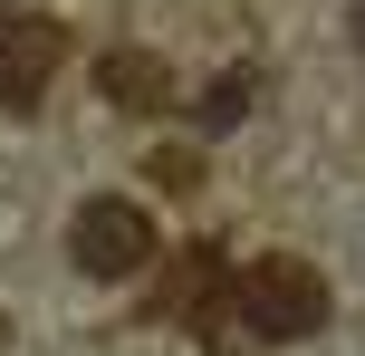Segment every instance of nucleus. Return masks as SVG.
<instances>
[{"label":"nucleus","mask_w":365,"mask_h":356,"mask_svg":"<svg viewBox=\"0 0 365 356\" xmlns=\"http://www.w3.org/2000/svg\"><path fill=\"white\" fill-rule=\"evenodd\" d=\"M96 87L115 96V106H173V77H164V58H145V49H115L106 68H96Z\"/></svg>","instance_id":"4"},{"label":"nucleus","mask_w":365,"mask_h":356,"mask_svg":"<svg viewBox=\"0 0 365 356\" xmlns=\"http://www.w3.org/2000/svg\"><path fill=\"white\" fill-rule=\"evenodd\" d=\"M192 116H202V135H231V126H240V116H250V68H231V77H221V87H212V96H202V106H192Z\"/></svg>","instance_id":"5"},{"label":"nucleus","mask_w":365,"mask_h":356,"mask_svg":"<svg viewBox=\"0 0 365 356\" xmlns=\"http://www.w3.org/2000/svg\"><path fill=\"white\" fill-rule=\"evenodd\" d=\"M240 318L269 347L317 337V327H327V280H317L308 260H259V270H240Z\"/></svg>","instance_id":"1"},{"label":"nucleus","mask_w":365,"mask_h":356,"mask_svg":"<svg viewBox=\"0 0 365 356\" xmlns=\"http://www.w3.org/2000/svg\"><path fill=\"white\" fill-rule=\"evenodd\" d=\"M356 49H365V10H356Z\"/></svg>","instance_id":"6"},{"label":"nucleus","mask_w":365,"mask_h":356,"mask_svg":"<svg viewBox=\"0 0 365 356\" xmlns=\"http://www.w3.org/2000/svg\"><path fill=\"white\" fill-rule=\"evenodd\" d=\"M68 58V29L58 19H29V10H0V106H38L48 96V68Z\"/></svg>","instance_id":"3"},{"label":"nucleus","mask_w":365,"mask_h":356,"mask_svg":"<svg viewBox=\"0 0 365 356\" xmlns=\"http://www.w3.org/2000/svg\"><path fill=\"white\" fill-rule=\"evenodd\" d=\"M68 260L87 270V280H135V270L154 260V222L125 203V193H96V203L68 222Z\"/></svg>","instance_id":"2"}]
</instances>
